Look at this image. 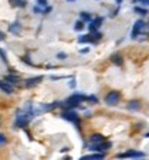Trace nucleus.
<instances>
[{"mask_svg": "<svg viewBox=\"0 0 149 160\" xmlns=\"http://www.w3.org/2000/svg\"><path fill=\"white\" fill-rule=\"evenodd\" d=\"M117 158H145V153L137 152V151H127L126 153L117 155Z\"/></svg>", "mask_w": 149, "mask_h": 160, "instance_id": "423d86ee", "label": "nucleus"}, {"mask_svg": "<svg viewBox=\"0 0 149 160\" xmlns=\"http://www.w3.org/2000/svg\"><path fill=\"white\" fill-rule=\"evenodd\" d=\"M102 21H104V18H102V17H97L94 21L90 22V25H88V31H90L91 33L92 32H97L99 29V26H101V24H102Z\"/></svg>", "mask_w": 149, "mask_h": 160, "instance_id": "39448f33", "label": "nucleus"}, {"mask_svg": "<svg viewBox=\"0 0 149 160\" xmlns=\"http://www.w3.org/2000/svg\"><path fill=\"white\" fill-rule=\"evenodd\" d=\"M33 11L35 12H43V10H42V7H37V6H36V7L33 8Z\"/></svg>", "mask_w": 149, "mask_h": 160, "instance_id": "a878e982", "label": "nucleus"}, {"mask_svg": "<svg viewBox=\"0 0 149 160\" xmlns=\"http://www.w3.org/2000/svg\"><path fill=\"white\" fill-rule=\"evenodd\" d=\"M4 80H6V82H8L10 84H17V83H19V82H21V79H19V76L14 75V73H12V75L6 76Z\"/></svg>", "mask_w": 149, "mask_h": 160, "instance_id": "f8f14e48", "label": "nucleus"}, {"mask_svg": "<svg viewBox=\"0 0 149 160\" xmlns=\"http://www.w3.org/2000/svg\"><path fill=\"white\" fill-rule=\"evenodd\" d=\"M80 19L83 22H91V14L90 12H80Z\"/></svg>", "mask_w": 149, "mask_h": 160, "instance_id": "2eb2a0df", "label": "nucleus"}, {"mask_svg": "<svg viewBox=\"0 0 149 160\" xmlns=\"http://www.w3.org/2000/svg\"><path fill=\"white\" fill-rule=\"evenodd\" d=\"M10 4L12 6V7H25L26 6V2L25 0H8Z\"/></svg>", "mask_w": 149, "mask_h": 160, "instance_id": "4468645a", "label": "nucleus"}, {"mask_svg": "<svg viewBox=\"0 0 149 160\" xmlns=\"http://www.w3.org/2000/svg\"><path fill=\"white\" fill-rule=\"evenodd\" d=\"M69 86H71V87H75V80H72L71 84H69Z\"/></svg>", "mask_w": 149, "mask_h": 160, "instance_id": "c756f323", "label": "nucleus"}, {"mask_svg": "<svg viewBox=\"0 0 149 160\" xmlns=\"http://www.w3.org/2000/svg\"><path fill=\"white\" fill-rule=\"evenodd\" d=\"M59 104L58 102H52V104H48V105H44L43 106V111H46V112H48V111H52L54 108H57Z\"/></svg>", "mask_w": 149, "mask_h": 160, "instance_id": "dca6fc26", "label": "nucleus"}, {"mask_svg": "<svg viewBox=\"0 0 149 160\" xmlns=\"http://www.w3.org/2000/svg\"><path fill=\"white\" fill-rule=\"evenodd\" d=\"M75 29H76V31H83V29H84V22H83L82 19H80V21H77L75 24Z\"/></svg>", "mask_w": 149, "mask_h": 160, "instance_id": "6ab92c4d", "label": "nucleus"}, {"mask_svg": "<svg viewBox=\"0 0 149 160\" xmlns=\"http://www.w3.org/2000/svg\"><path fill=\"white\" fill-rule=\"evenodd\" d=\"M37 4L40 7H47V0H37Z\"/></svg>", "mask_w": 149, "mask_h": 160, "instance_id": "b1692460", "label": "nucleus"}, {"mask_svg": "<svg viewBox=\"0 0 149 160\" xmlns=\"http://www.w3.org/2000/svg\"><path fill=\"white\" fill-rule=\"evenodd\" d=\"M0 58L3 59V62H4V64H8V59H7V57H6V52L3 51L2 48H0Z\"/></svg>", "mask_w": 149, "mask_h": 160, "instance_id": "412c9836", "label": "nucleus"}, {"mask_svg": "<svg viewBox=\"0 0 149 160\" xmlns=\"http://www.w3.org/2000/svg\"><path fill=\"white\" fill-rule=\"evenodd\" d=\"M122 2H123V0H116V3H117V4H120Z\"/></svg>", "mask_w": 149, "mask_h": 160, "instance_id": "7c9ffc66", "label": "nucleus"}, {"mask_svg": "<svg viewBox=\"0 0 149 160\" xmlns=\"http://www.w3.org/2000/svg\"><path fill=\"white\" fill-rule=\"evenodd\" d=\"M140 2L142 3V4H148V3H149V0H140Z\"/></svg>", "mask_w": 149, "mask_h": 160, "instance_id": "c85d7f7f", "label": "nucleus"}, {"mask_svg": "<svg viewBox=\"0 0 149 160\" xmlns=\"http://www.w3.org/2000/svg\"><path fill=\"white\" fill-rule=\"evenodd\" d=\"M134 11L137 14H141V15H147L148 14V10L147 8H141V7H134Z\"/></svg>", "mask_w": 149, "mask_h": 160, "instance_id": "a211bd4d", "label": "nucleus"}, {"mask_svg": "<svg viewBox=\"0 0 149 160\" xmlns=\"http://www.w3.org/2000/svg\"><path fill=\"white\" fill-rule=\"evenodd\" d=\"M8 31L11 32V33H14V35H19V33H21V31H22L21 24H19L18 21L14 22V24H11V25L8 26Z\"/></svg>", "mask_w": 149, "mask_h": 160, "instance_id": "9d476101", "label": "nucleus"}, {"mask_svg": "<svg viewBox=\"0 0 149 160\" xmlns=\"http://www.w3.org/2000/svg\"><path fill=\"white\" fill-rule=\"evenodd\" d=\"M104 153H95V155H88L86 158H91V159H104Z\"/></svg>", "mask_w": 149, "mask_h": 160, "instance_id": "aec40b11", "label": "nucleus"}, {"mask_svg": "<svg viewBox=\"0 0 149 160\" xmlns=\"http://www.w3.org/2000/svg\"><path fill=\"white\" fill-rule=\"evenodd\" d=\"M145 29V22L142 21V19H138L137 22L134 24V26H132V32H131V38L135 39L137 36H140L141 32H144Z\"/></svg>", "mask_w": 149, "mask_h": 160, "instance_id": "7ed1b4c3", "label": "nucleus"}, {"mask_svg": "<svg viewBox=\"0 0 149 160\" xmlns=\"http://www.w3.org/2000/svg\"><path fill=\"white\" fill-rule=\"evenodd\" d=\"M0 90H2L3 92H6V94H12V91H14V90H12V86L8 82H2V80H0Z\"/></svg>", "mask_w": 149, "mask_h": 160, "instance_id": "6e6552de", "label": "nucleus"}, {"mask_svg": "<svg viewBox=\"0 0 149 160\" xmlns=\"http://www.w3.org/2000/svg\"><path fill=\"white\" fill-rule=\"evenodd\" d=\"M127 108L130 109V111H138V109L141 108V102H140V101H137V99H132V101H128Z\"/></svg>", "mask_w": 149, "mask_h": 160, "instance_id": "9b49d317", "label": "nucleus"}, {"mask_svg": "<svg viewBox=\"0 0 149 160\" xmlns=\"http://www.w3.org/2000/svg\"><path fill=\"white\" fill-rule=\"evenodd\" d=\"M145 137H147V138H148V137H149V132H148V134H147V135H145Z\"/></svg>", "mask_w": 149, "mask_h": 160, "instance_id": "72a5a7b5", "label": "nucleus"}, {"mask_svg": "<svg viewBox=\"0 0 149 160\" xmlns=\"http://www.w3.org/2000/svg\"><path fill=\"white\" fill-rule=\"evenodd\" d=\"M6 144H7V138H6V135L4 134H0V146L6 145Z\"/></svg>", "mask_w": 149, "mask_h": 160, "instance_id": "4be33fe9", "label": "nucleus"}, {"mask_svg": "<svg viewBox=\"0 0 149 160\" xmlns=\"http://www.w3.org/2000/svg\"><path fill=\"white\" fill-rule=\"evenodd\" d=\"M88 50H90V48H88V47H86V48H83V50H80V54H87V52H88Z\"/></svg>", "mask_w": 149, "mask_h": 160, "instance_id": "bb28decb", "label": "nucleus"}, {"mask_svg": "<svg viewBox=\"0 0 149 160\" xmlns=\"http://www.w3.org/2000/svg\"><path fill=\"white\" fill-rule=\"evenodd\" d=\"M61 116H62V118H64L65 120H68V122H72L77 128H80V119H79V115H77V113L73 112V109H72V111L64 112Z\"/></svg>", "mask_w": 149, "mask_h": 160, "instance_id": "f257e3e1", "label": "nucleus"}, {"mask_svg": "<svg viewBox=\"0 0 149 160\" xmlns=\"http://www.w3.org/2000/svg\"><path fill=\"white\" fill-rule=\"evenodd\" d=\"M57 58H58V59H65V58H66V54H64V52H58V54H57Z\"/></svg>", "mask_w": 149, "mask_h": 160, "instance_id": "393cba45", "label": "nucleus"}, {"mask_svg": "<svg viewBox=\"0 0 149 160\" xmlns=\"http://www.w3.org/2000/svg\"><path fill=\"white\" fill-rule=\"evenodd\" d=\"M87 99H88L90 102H92V104H97V102H98V98H97L95 95H88Z\"/></svg>", "mask_w": 149, "mask_h": 160, "instance_id": "5701e85b", "label": "nucleus"}, {"mask_svg": "<svg viewBox=\"0 0 149 160\" xmlns=\"http://www.w3.org/2000/svg\"><path fill=\"white\" fill-rule=\"evenodd\" d=\"M88 42H92L91 35H84V36L79 38V43H88Z\"/></svg>", "mask_w": 149, "mask_h": 160, "instance_id": "f3484780", "label": "nucleus"}, {"mask_svg": "<svg viewBox=\"0 0 149 160\" xmlns=\"http://www.w3.org/2000/svg\"><path fill=\"white\" fill-rule=\"evenodd\" d=\"M0 127H2V119H0Z\"/></svg>", "mask_w": 149, "mask_h": 160, "instance_id": "2f4dec72", "label": "nucleus"}, {"mask_svg": "<svg viewBox=\"0 0 149 160\" xmlns=\"http://www.w3.org/2000/svg\"><path fill=\"white\" fill-rule=\"evenodd\" d=\"M111 146H112L111 142L102 141V142H99V144H91L90 149H91V151H95V152H105V151H108Z\"/></svg>", "mask_w": 149, "mask_h": 160, "instance_id": "20e7f679", "label": "nucleus"}, {"mask_svg": "<svg viewBox=\"0 0 149 160\" xmlns=\"http://www.w3.org/2000/svg\"><path fill=\"white\" fill-rule=\"evenodd\" d=\"M4 39H6V33L0 31V40H4Z\"/></svg>", "mask_w": 149, "mask_h": 160, "instance_id": "cd10ccee", "label": "nucleus"}, {"mask_svg": "<svg viewBox=\"0 0 149 160\" xmlns=\"http://www.w3.org/2000/svg\"><path fill=\"white\" fill-rule=\"evenodd\" d=\"M111 61L113 62L115 65L122 66V65H123V57H122L120 52H115V54L111 57Z\"/></svg>", "mask_w": 149, "mask_h": 160, "instance_id": "1a4fd4ad", "label": "nucleus"}, {"mask_svg": "<svg viewBox=\"0 0 149 160\" xmlns=\"http://www.w3.org/2000/svg\"><path fill=\"white\" fill-rule=\"evenodd\" d=\"M119 101H120V92L119 91H111L107 94V97H105V104L109 105V106L117 105Z\"/></svg>", "mask_w": 149, "mask_h": 160, "instance_id": "f03ea898", "label": "nucleus"}, {"mask_svg": "<svg viewBox=\"0 0 149 160\" xmlns=\"http://www.w3.org/2000/svg\"><path fill=\"white\" fill-rule=\"evenodd\" d=\"M43 80V76H36V78H31V79H26L25 80V87H35V86H37L39 83H40Z\"/></svg>", "mask_w": 149, "mask_h": 160, "instance_id": "0eeeda50", "label": "nucleus"}, {"mask_svg": "<svg viewBox=\"0 0 149 160\" xmlns=\"http://www.w3.org/2000/svg\"><path fill=\"white\" fill-rule=\"evenodd\" d=\"M68 2H76V0H68Z\"/></svg>", "mask_w": 149, "mask_h": 160, "instance_id": "473e14b6", "label": "nucleus"}, {"mask_svg": "<svg viewBox=\"0 0 149 160\" xmlns=\"http://www.w3.org/2000/svg\"><path fill=\"white\" fill-rule=\"evenodd\" d=\"M102 141H105V138H104V135H101V134H92L90 137V144H99V142H102Z\"/></svg>", "mask_w": 149, "mask_h": 160, "instance_id": "ddd939ff", "label": "nucleus"}]
</instances>
